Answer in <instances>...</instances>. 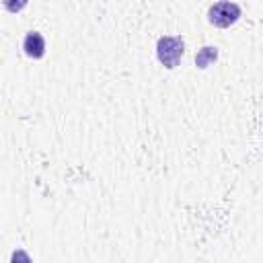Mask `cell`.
Masks as SVG:
<instances>
[{"instance_id": "obj_4", "label": "cell", "mask_w": 263, "mask_h": 263, "mask_svg": "<svg viewBox=\"0 0 263 263\" xmlns=\"http://www.w3.org/2000/svg\"><path fill=\"white\" fill-rule=\"evenodd\" d=\"M216 60H218V47H212V45H205L195 53V66L201 70L212 66Z\"/></svg>"}, {"instance_id": "obj_2", "label": "cell", "mask_w": 263, "mask_h": 263, "mask_svg": "<svg viewBox=\"0 0 263 263\" xmlns=\"http://www.w3.org/2000/svg\"><path fill=\"white\" fill-rule=\"evenodd\" d=\"M240 16H242V8L230 0H220L208 8V23L218 29H228Z\"/></svg>"}, {"instance_id": "obj_5", "label": "cell", "mask_w": 263, "mask_h": 263, "mask_svg": "<svg viewBox=\"0 0 263 263\" xmlns=\"http://www.w3.org/2000/svg\"><path fill=\"white\" fill-rule=\"evenodd\" d=\"M2 4H4V8H6L8 12L16 14V12H21V10L29 4V0H2Z\"/></svg>"}, {"instance_id": "obj_3", "label": "cell", "mask_w": 263, "mask_h": 263, "mask_svg": "<svg viewBox=\"0 0 263 263\" xmlns=\"http://www.w3.org/2000/svg\"><path fill=\"white\" fill-rule=\"evenodd\" d=\"M45 49H47L45 47V39H43V35L39 31H29L25 35V39H23V51H25L27 58L41 60L45 55Z\"/></svg>"}, {"instance_id": "obj_1", "label": "cell", "mask_w": 263, "mask_h": 263, "mask_svg": "<svg viewBox=\"0 0 263 263\" xmlns=\"http://www.w3.org/2000/svg\"><path fill=\"white\" fill-rule=\"evenodd\" d=\"M183 53H185V41H183L181 35H162V37H158L156 58L164 68H168V70L177 68Z\"/></svg>"}]
</instances>
